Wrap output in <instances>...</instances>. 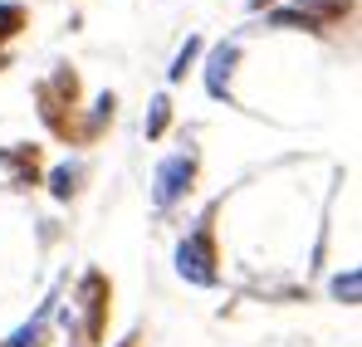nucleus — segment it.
Returning <instances> with one entry per match:
<instances>
[{
    "instance_id": "obj_1",
    "label": "nucleus",
    "mask_w": 362,
    "mask_h": 347,
    "mask_svg": "<svg viewBox=\"0 0 362 347\" xmlns=\"http://www.w3.org/2000/svg\"><path fill=\"white\" fill-rule=\"evenodd\" d=\"M177 269H181V279H191V284H216V245H211V230H196L191 240H181Z\"/></svg>"
},
{
    "instance_id": "obj_2",
    "label": "nucleus",
    "mask_w": 362,
    "mask_h": 347,
    "mask_svg": "<svg viewBox=\"0 0 362 347\" xmlns=\"http://www.w3.org/2000/svg\"><path fill=\"white\" fill-rule=\"evenodd\" d=\"M191 176H196V157H186V152H177V157H167L162 167H157V206H172L181 191L191 186Z\"/></svg>"
},
{
    "instance_id": "obj_3",
    "label": "nucleus",
    "mask_w": 362,
    "mask_h": 347,
    "mask_svg": "<svg viewBox=\"0 0 362 347\" xmlns=\"http://www.w3.org/2000/svg\"><path fill=\"white\" fill-rule=\"evenodd\" d=\"M103 318H108V284H103V274L93 269V274L83 279V333H88V343L103 338Z\"/></svg>"
},
{
    "instance_id": "obj_4",
    "label": "nucleus",
    "mask_w": 362,
    "mask_h": 347,
    "mask_svg": "<svg viewBox=\"0 0 362 347\" xmlns=\"http://www.w3.org/2000/svg\"><path fill=\"white\" fill-rule=\"evenodd\" d=\"M240 64V49L235 45H216L211 49V64H206V88L211 98H226L230 103V69Z\"/></svg>"
},
{
    "instance_id": "obj_5",
    "label": "nucleus",
    "mask_w": 362,
    "mask_h": 347,
    "mask_svg": "<svg viewBox=\"0 0 362 347\" xmlns=\"http://www.w3.org/2000/svg\"><path fill=\"white\" fill-rule=\"evenodd\" d=\"M167 122H172V98H167V93H157V98H152V108H147V137H162V132H167Z\"/></svg>"
},
{
    "instance_id": "obj_6",
    "label": "nucleus",
    "mask_w": 362,
    "mask_h": 347,
    "mask_svg": "<svg viewBox=\"0 0 362 347\" xmlns=\"http://www.w3.org/2000/svg\"><path fill=\"white\" fill-rule=\"evenodd\" d=\"M25 20H30V15H25V5H0V45H5L10 35H20V30H25ZM0 64H5V59H0Z\"/></svg>"
},
{
    "instance_id": "obj_7",
    "label": "nucleus",
    "mask_w": 362,
    "mask_h": 347,
    "mask_svg": "<svg viewBox=\"0 0 362 347\" xmlns=\"http://www.w3.org/2000/svg\"><path fill=\"white\" fill-rule=\"evenodd\" d=\"M196 54H201V40H196V35H191V40H186V45H181L177 64H172V83H177V78H186V69H191V64H196Z\"/></svg>"
},
{
    "instance_id": "obj_8",
    "label": "nucleus",
    "mask_w": 362,
    "mask_h": 347,
    "mask_svg": "<svg viewBox=\"0 0 362 347\" xmlns=\"http://www.w3.org/2000/svg\"><path fill=\"white\" fill-rule=\"evenodd\" d=\"M358 289H362L358 269H348V274H338V279H333V293H338L343 303H358Z\"/></svg>"
},
{
    "instance_id": "obj_9",
    "label": "nucleus",
    "mask_w": 362,
    "mask_h": 347,
    "mask_svg": "<svg viewBox=\"0 0 362 347\" xmlns=\"http://www.w3.org/2000/svg\"><path fill=\"white\" fill-rule=\"evenodd\" d=\"M269 20H274V25H284V30H303V25H308V30H313V20H308V15H303V10H274V15H269Z\"/></svg>"
},
{
    "instance_id": "obj_10",
    "label": "nucleus",
    "mask_w": 362,
    "mask_h": 347,
    "mask_svg": "<svg viewBox=\"0 0 362 347\" xmlns=\"http://www.w3.org/2000/svg\"><path fill=\"white\" fill-rule=\"evenodd\" d=\"M49 191H54V196H69V191H74V172H69V167H59V172H54V181H49Z\"/></svg>"
},
{
    "instance_id": "obj_11",
    "label": "nucleus",
    "mask_w": 362,
    "mask_h": 347,
    "mask_svg": "<svg viewBox=\"0 0 362 347\" xmlns=\"http://www.w3.org/2000/svg\"><path fill=\"white\" fill-rule=\"evenodd\" d=\"M35 343H40V318H35L30 328H20V333L10 338V347H35Z\"/></svg>"
},
{
    "instance_id": "obj_12",
    "label": "nucleus",
    "mask_w": 362,
    "mask_h": 347,
    "mask_svg": "<svg viewBox=\"0 0 362 347\" xmlns=\"http://www.w3.org/2000/svg\"><path fill=\"white\" fill-rule=\"evenodd\" d=\"M93 113H98V117H113V93H103V98H98V108H93Z\"/></svg>"
},
{
    "instance_id": "obj_13",
    "label": "nucleus",
    "mask_w": 362,
    "mask_h": 347,
    "mask_svg": "<svg viewBox=\"0 0 362 347\" xmlns=\"http://www.w3.org/2000/svg\"><path fill=\"white\" fill-rule=\"evenodd\" d=\"M264 5H274V0H250V10H264Z\"/></svg>"
},
{
    "instance_id": "obj_14",
    "label": "nucleus",
    "mask_w": 362,
    "mask_h": 347,
    "mask_svg": "<svg viewBox=\"0 0 362 347\" xmlns=\"http://www.w3.org/2000/svg\"><path fill=\"white\" fill-rule=\"evenodd\" d=\"M303 5H308V0H303Z\"/></svg>"
}]
</instances>
